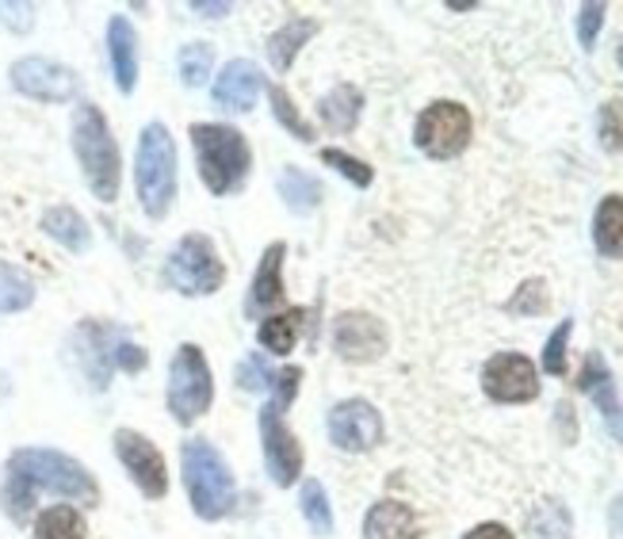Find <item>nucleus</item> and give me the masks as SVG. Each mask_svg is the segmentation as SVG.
<instances>
[{"label": "nucleus", "mask_w": 623, "mask_h": 539, "mask_svg": "<svg viewBox=\"0 0 623 539\" xmlns=\"http://www.w3.org/2000/svg\"><path fill=\"white\" fill-rule=\"evenodd\" d=\"M115 360H119V368H127V371H142L145 368V349H138V345H119Z\"/></svg>", "instance_id": "nucleus-39"}, {"label": "nucleus", "mask_w": 623, "mask_h": 539, "mask_svg": "<svg viewBox=\"0 0 623 539\" xmlns=\"http://www.w3.org/2000/svg\"><path fill=\"white\" fill-rule=\"evenodd\" d=\"M180 467H184V486L192 498L195 517L203 520H222L238 501V486H233V471L222 459V451L207 440H184L180 448Z\"/></svg>", "instance_id": "nucleus-3"}, {"label": "nucleus", "mask_w": 623, "mask_h": 539, "mask_svg": "<svg viewBox=\"0 0 623 539\" xmlns=\"http://www.w3.org/2000/svg\"><path fill=\"white\" fill-rule=\"evenodd\" d=\"M604 12H609L604 4H582V12H577V42H582V50L596 47V31L604 28Z\"/></svg>", "instance_id": "nucleus-37"}, {"label": "nucleus", "mask_w": 623, "mask_h": 539, "mask_svg": "<svg viewBox=\"0 0 623 539\" xmlns=\"http://www.w3.org/2000/svg\"><path fill=\"white\" fill-rule=\"evenodd\" d=\"M299 387H302V368H280V371H275V379H272V390H275L272 406H275V410H280V413L288 410V406L295 402Z\"/></svg>", "instance_id": "nucleus-36"}, {"label": "nucleus", "mask_w": 623, "mask_h": 539, "mask_svg": "<svg viewBox=\"0 0 623 539\" xmlns=\"http://www.w3.org/2000/svg\"><path fill=\"white\" fill-rule=\"evenodd\" d=\"M211 66H214L211 42H184V47H180L177 69H180V81H184L188 89H199V84L211 77Z\"/></svg>", "instance_id": "nucleus-29"}, {"label": "nucleus", "mask_w": 623, "mask_h": 539, "mask_svg": "<svg viewBox=\"0 0 623 539\" xmlns=\"http://www.w3.org/2000/svg\"><path fill=\"white\" fill-rule=\"evenodd\" d=\"M570 333H574V321H559V329L547 337V349H543V371L547 376H566V345H570Z\"/></svg>", "instance_id": "nucleus-34"}, {"label": "nucleus", "mask_w": 623, "mask_h": 539, "mask_svg": "<svg viewBox=\"0 0 623 539\" xmlns=\"http://www.w3.org/2000/svg\"><path fill=\"white\" fill-rule=\"evenodd\" d=\"M547 307H551L547 283H543V280H524L521 287H516L513 299L505 302V315H513V318H540V315H547Z\"/></svg>", "instance_id": "nucleus-30"}, {"label": "nucleus", "mask_w": 623, "mask_h": 539, "mask_svg": "<svg viewBox=\"0 0 623 539\" xmlns=\"http://www.w3.org/2000/svg\"><path fill=\"white\" fill-rule=\"evenodd\" d=\"M577 387H582V395H590L596 402V410L604 413V421L612 425V432L623 437V410H620V395H616V382H612V371L609 363H604L601 352H590L582 363V371H577Z\"/></svg>", "instance_id": "nucleus-17"}, {"label": "nucleus", "mask_w": 623, "mask_h": 539, "mask_svg": "<svg viewBox=\"0 0 623 539\" xmlns=\"http://www.w3.org/2000/svg\"><path fill=\"white\" fill-rule=\"evenodd\" d=\"M283 257H288V246L283 241H272L264 249L261 264H257L253 287H249V299H245V315L249 318H264L272 307L283 302Z\"/></svg>", "instance_id": "nucleus-16"}, {"label": "nucleus", "mask_w": 623, "mask_h": 539, "mask_svg": "<svg viewBox=\"0 0 623 539\" xmlns=\"http://www.w3.org/2000/svg\"><path fill=\"white\" fill-rule=\"evenodd\" d=\"M474 119L460 100H436L413 123V146L432 161H452L471 146Z\"/></svg>", "instance_id": "nucleus-8"}, {"label": "nucleus", "mask_w": 623, "mask_h": 539, "mask_svg": "<svg viewBox=\"0 0 623 539\" xmlns=\"http://www.w3.org/2000/svg\"><path fill=\"white\" fill-rule=\"evenodd\" d=\"M609 520H612V532L623 536V493L616 501H612V512H609Z\"/></svg>", "instance_id": "nucleus-42"}, {"label": "nucleus", "mask_w": 623, "mask_h": 539, "mask_svg": "<svg viewBox=\"0 0 623 539\" xmlns=\"http://www.w3.org/2000/svg\"><path fill=\"white\" fill-rule=\"evenodd\" d=\"M318 158H322V164H329V169L341 172L344 180H352L356 188H371V180H375V172H371L368 161L352 158V153H344V150H322Z\"/></svg>", "instance_id": "nucleus-32"}, {"label": "nucleus", "mask_w": 623, "mask_h": 539, "mask_svg": "<svg viewBox=\"0 0 623 539\" xmlns=\"http://www.w3.org/2000/svg\"><path fill=\"white\" fill-rule=\"evenodd\" d=\"M329 440L341 451H371L383 445V417L368 398H344L329 410Z\"/></svg>", "instance_id": "nucleus-11"}, {"label": "nucleus", "mask_w": 623, "mask_h": 539, "mask_svg": "<svg viewBox=\"0 0 623 539\" xmlns=\"http://www.w3.org/2000/svg\"><path fill=\"white\" fill-rule=\"evenodd\" d=\"M299 509L302 517H307V525L314 528L318 536H329L333 532V509H329V493L325 486L318 482V478H307L299 490Z\"/></svg>", "instance_id": "nucleus-27"}, {"label": "nucleus", "mask_w": 623, "mask_h": 539, "mask_svg": "<svg viewBox=\"0 0 623 539\" xmlns=\"http://www.w3.org/2000/svg\"><path fill=\"white\" fill-rule=\"evenodd\" d=\"M280 196L295 214H310L322 203V184L302 169H283L280 172Z\"/></svg>", "instance_id": "nucleus-26"}, {"label": "nucleus", "mask_w": 623, "mask_h": 539, "mask_svg": "<svg viewBox=\"0 0 623 539\" xmlns=\"http://www.w3.org/2000/svg\"><path fill=\"white\" fill-rule=\"evenodd\" d=\"M616 58H620V69H623V42H620V54Z\"/></svg>", "instance_id": "nucleus-43"}, {"label": "nucleus", "mask_w": 623, "mask_h": 539, "mask_svg": "<svg viewBox=\"0 0 623 539\" xmlns=\"http://www.w3.org/2000/svg\"><path fill=\"white\" fill-rule=\"evenodd\" d=\"M261 448H264V463H268L272 482L295 486V478L302 475V445L272 402L261 410Z\"/></svg>", "instance_id": "nucleus-12"}, {"label": "nucleus", "mask_w": 623, "mask_h": 539, "mask_svg": "<svg viewBox=\"0 0 623 539\" xmlns=\"http://www.w3.org/2000/svg\"><path fill=\"white\" fill-rule=\"evenodd\" d=\"M268 96H272V111H275V119H280V123L288 127L291 134L299 138V142H314V127H310L307 119H302V111L295 108V103H291L288 89H283V84H272V89H268Z\"/></svg>", "instance_id": "nucleus-31"}, {"label": "nucleus", "mask_w": 623, "mask_h": 539, "mask_svg": "<svg viewBox=\"0 0 623 539\" xmlns=\"http://www.w3.org/2000/svg\"><path fill=\"white\" fill-rule=\"evenodd\" d=\"M12 84L31 100L42 103H69L77 96L73 69L50 62V58H23L12 66Z\"/></svg>", "instance_id": "nucleus-14"}, {"label": "nucleus", "mask_w": 623, "mask_h": 539, "mask_svg": "<svg viewBox=\"0 0 623 539\" xmlns=\"http://www.w3.org/2000/svg\"><path fill=\"white\" fill-rule=\"evenodd\" d=\"M195 164L199 180L207 184L211 196H233L249 177L253 150H249L245 134L227 123H195L192 127Z\"/></svg>", "instance_id": "nucleus-2"}, {"label": "nucleus", "mask_w": 623, "mask_h": 539, "mask_svg": "<svg viewBox=\"0 0 623 539\" xmlns=\"http://www.w3.org/2000/svg\"><path fill=\"white\" fill-rule=\"evenodd\" d=\"M73 153H77V161H81L92 196H97L100 203H111V199L119 196L123 161H119V146L108 130V119H103V111L92 108V103H81L73 116Z\"/></svg>", "instance_id": "nucleus-4"}, {"label": "nucleus", "mask_w": 623, "mask_h": 539, "mask_svg": "<svg viewBox=\"0 0 623 539\" xmlns=\"http://www.w3.org/2000/svg\"><path fill=\"white\" fill-rule=\"evenodd\" d=\"M272 379H275V371L268 368L261 352L245 356V360L238 363V387L241 390H272Z\"/></svg>", "instance_id": "nucleus-35"}, {"label": "nucleus", "mask_w": 623, "mask_h": 539, "mask_svg": "<svg viewBox=\"0 0 623 539\" xmlns=\"http://www.w3.org/2000/svg\"><path fill=\"white\" fill-rule=\"evenodd\" d=\"M463 539H513V532L505 525H498V520H490V525H474Z\"/></svg>", "instance_id": "nucleus-40"}, {"label": "nucleus", "mask_w": 623, "mask_h": 539, "mask_svg": "<svg viewBox=\"0 0 623 539\" xmlns=\"http://www.w3.org/2000/svg\"><path fill=\"white\" fill-rule=\"evenodd\" d=\"M115 456L145 498L161 501L164 493H169V471H164V459H161V451L153 448V440H145L142 432L119 429L115 432Z\"/></svg>", "instance_id": "nucleus-13"}, {"label": "nucleus", "mask_w": 623, "mask_h": 539, "mask_svg": "<svg viewBox=\"0 0 623 539\" xmlns=\"http://www.w3.org/2000/svg\"><path fill=\"white\" fill-rule=\"evenodd\" d=\"M363 536L368 539H421V520L405 501H375L363 517Z\"/></svg>", "instance_id": "nucleus-18"}, {"label": "nucleus", "mask_w": 623, "mask_h": 539, "mask_svg": "<svg viewBox=\"0 0 623 539\" xmlns=\"http://www.w3.org/2000/svg\"><path fill=\"white\" fill-rule=\"evenodd\" d=\"M89 525L73 506H50L34 520V539H84Z\"/></svg>", "instance_id": "nucleus-25"}, {"label": "nucleus", "mask_w": 623, "mask_h": 539, "mask_svg": "<svg viewBox=\"0 0 623 539\" xmlns=\"http://www.w3.org/2000/svg\"><path fill=\"white\" fill-rule=\"evenodd\" d=\"M482 390L498 406H521L540 398V371L521 352H498L482 368Z\"/></svg>", "instance_id": "nucleus-9"}, {"label": "nucleus", "mask_w": 623, "mask_h": 539, "mask_svg": "<svg viewBox=\"0 0 623 539\" xmlns=\"http://www.w3.org/2000/svg\"><path fill=\"white\" fill-rule=\"evenodd\" d=\"M211 398H214V379L203 349L199 345H180L169 363V413L180 425H192L211 410Z\"/></svg>", "instance_id": "nucleus-7"}, {"label": "nucleus", "mask_w": 623, "mask_h": 539, "mask_svg": "<svg viewBox=\"0 0 623 539\" xmlns=\"http://www.w3.org/2000/svg\"><path fill=\"white\" fill-rule=\"evenodd\" d=\"M134 184L142 211L150 219H164L177 199V146L161 123L142 127L138 134V158H134Z\"/></svg>", "instance_id": "nucleus-5"}, {"label": "nucleus", "mask_w": 623, "mask_h": 539, "mask_svg": "<svg viewBox=\"0 0 623 539\" xmlns=\"http://www.w3.org/2000/svg\"><path fill=\"white\" fill-rule=\"evenodd\" d=\"M261 84H264L261 66L249 62V58H233L219 73V81H214V103L222 111H233V116H245V111H253Z\"/></svg>", "instance_id": "nucleus-15"}, {"label": "nucleus", "mask_w": 623, "mask_h": 539, "mask_svg": "<svg viewBox=\"0 0 623 539\" xmlns=\"http://www.w3.org/2000/svg\"><path fill=\"white\" fill-rule=\"evenodd\" d=\"M164 283L180 295H214L222 283H227V264H222L219 249L207 233H188L180 238V246L172 249L169 260H164Z\"/></svg>", "instance_id": "nucleus-6"}, {"label": "nucleus", "mask_w": 623, "mask_h": 539, "mask_svg": "<svg viewBox=\"0 0 623 539\" xmlns=\"http://www.w3.org/2000/svg\"><path fill=\"white\" fill-rule=\"evenodd\" d=\"M360 111H363V92L356 84H336L322 100V119L333 134H349L360 123Z\"/></svg>", "instance_id": "nucleus-24"}, {"label": "nucleus", "mask_w": 623, "mask_h": 539, "mask_svg": "<svg viewBox=\"0 0 623 539\" xmlns=\"http://www.w3.org/2000/svg\"><path fill=\"white\" fill-rule=\"evenodd\" d=\"M593 246L601 257H623V196H604L593 211Z\"/></svg>", "instance_id": "nucleus-20"}, {"label": "nucleus", "mask_w": 623, "mask_h": 539, "mask_svg": "<svg viewBox=\"0 0 623 539\" xmlns=\"http://www.w3.org/2000/svg\"><path fill=\"white\" fill-rule=\"evenodd\" d=\"M310 321V310L307 307H295V310H283V315H272L261 321V329H257V341H261V349L275 352V356H288L295 349V341L302 337V329H307Z\"/></svg>", "instance_id": "nucleus-21"}, {"label": "nucleus", "mask_w": 623, "mask_h": 539, "mask_svg": "<svg viewBox=\"0 0 623 539\" xmlns=\"http://www.w3.org/2000/svg\"><path fill=\"white\" fill-rule=\"evenodd\" d=\"M108 54H111V73H115L119 92H134L138 84V39L131 20L115 16L108 23Z\"/></svg>", "instance_id": "nucleus-19"}, {"label": "nucleus", "mask_w": 623, "mask_h": 539, "mask_svg": "<svg viewBox=\"0 0 623 539\" xmlns=\"http://www.w3.org/2000/svg\"><path fill=\"white\" fill-rule=\"evenodd\" d=\"M199 16H207V20H219V16H227V12H233V4H227V0H222V4H203V0H199V4H192Z\"/></svg>", "instance_id": "nucleus-41"}, {"label": "nucleus", "mask_w": 623, "mask_h": 539, "mask_svg": "<svg viewBox=\"0 0 623 539\" xmlns=\"http://www.w3.org/2000/svg\"><path fill=\"white\" fill-rule=\"evenodd\" d=\"M391 345L383 318L368 315V310H344L333 318V352L349 363H375Z\"/></svg>", "instance_id": "nucleus-10"}, {"label": "nucleus", "mask_w": 623, "mask_h": 539, "mask_svg": "<svg viewBox=\"0 0 623 539\" xmlns=\"http://www.w3.org/2000/svg\"><path fill=\"white\" fill-rule=\"evenodd\" d=\"M34 302V283L28 272L12 264H0V315H16V310H28Z\"/></svg>", "instance_id": "nucleus-28"}, {"label": "nucleus", "mask_w": 623, "mask_h": 539, "mask_svg": "<svg viewBox=\"0 0 623 539\" xmlns=\"http://www.w3.org/2000/svg\"><path fill=\"white\" fill-rule=\"evenodd\" d=\"M42 230H47L54 241H62L69 253H84V249L92 246L89 222H84L73 207H50V211L42 214Z\"/></svg>", "instance_id": "nucleus-23"}, {"label": "nucleus", "mask_w": 623, "mask_h": 539, "mask_svg": "<svg viewBox=\"0 0 623 539\" xmlns=\"http://www.w3.org/2000/svg\"><path fill=\"white\" fill-rule=\"evenodd\" d=\"M0 20H4L12 31H28L34 20V8L31 4H0Z\"/></svg>", "instance_id": "nucleus-38"}, {"label": "nucleus", "mask_w": 623, "mask_h": 539, "mask_svg": "<svg viewBox=\"0 0 623 539\" xmlns=\"http://www.w3.org/2000/svg\"><path fill=\"white\" fill-rule=\"evenodd\" d=\"M42 490L58 493V498L81 501V506H97L100 501V486L97 478L84 471L77 459L62 456V451H47V448H23L12 456L8 463V482H4V512L23 525L31 517V506Z\"/></svg>", "instance_id": "nucleus-1"}, {"label": "nucleus", "mask_w": 623, "mask_h": 539, "mask_svg": "<svg viewBox=\"0 0 623 539\" xmlns=\"http://www.w3.org/2000/svg\"><path fill=\"white\" fill-rule=\"evenodd\" d=\"M596 130H601V146L612 153H623V100H609L596 116Z\"/></svg>", "instance_id": "nucleus-33"}, {"label": "nucleus", "mask_w": 623, "mask_h": 539, "mask_svg": "<svg viewBox=\"0 0 623 539\" xmlns=\"http://www.w3.org/2000/svg\"><path fill=\"white\" fill-rule=\"evenodd\" d=\"M314 34H318V20H291L275 34H268V58H272L275 73H288Z\"/></svg>", "instance_id": "nucleus-22"}]
</instances>
